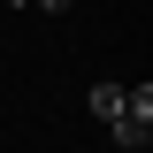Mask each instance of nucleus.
Returning a JSON list of instances; mask_svg holds the SVG:
<instances>
[{
  "label": "nucleus",
  "instance_id": "obj_1",
  "mask_svg": "<svg viewBox=\"0 0 153 153\" xmlns=\"http://www.w3.org/2000/svg\"><path fill=\"white\" fill-rule=\"evenodd\" d=\"M107 138H115L123 153H146V138H153V76L123 84V115L107 123Z\"/></svg>",
  "mask_w": 153,
  "mask_h": 153
},
{
  "label": "nucleus",
  "instance_id": "obj_2",
  "mask_svg": "<svg viewBox=\"0 0 153 153\" xmlns=\"http://www.w3.org/2000/svg\"><path fill=\"white\" fill-rule=\"evenodd\" d=\"M84 107H92L100 123H115V115H123V84H92V92H84Z\"/></svg>",
  "mask_w": 153,
  "mask_h": 153
},
{
  "label": "nucleus",
  "instance_id": "obj_3",
  "mask_svg": "<svg viewBox=\"0 0 153 153\" xmlns=\"http://www.w3.org/2000/svg\"><path fill=\"white\" fill-rule=\"evenodd\" d=\"M38 8H46V16H61V8H69V0H38Z\"/></svg>",
  "mask_w": 153,
  "mask_h": 153
},
{
  "label": "nucleus",
  "instance_id": "obj_4",
  "mask_svg": "<svg viewBox=\"0 0 153 153\" xmlns=\"http://www.w3.org/2000/svg\"><path fill=\"white\" fill-rule=\"evenodd\" d=\"M8 8H31V0H8Z\"/></svg>",
  "mask_w": 153,
  "mask_h": 153
}]
</instances>
